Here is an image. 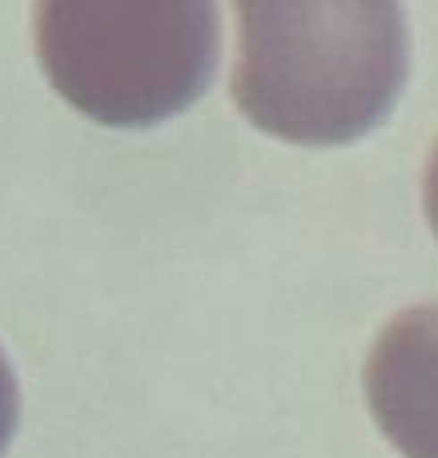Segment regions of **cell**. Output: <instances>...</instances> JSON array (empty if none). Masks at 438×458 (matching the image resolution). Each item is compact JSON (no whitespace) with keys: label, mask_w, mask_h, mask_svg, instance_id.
<instances>
[{"label":"cell","mask_w":438,"mask_h":458,"mask_svg":"<svg viewBox=\"0 0 438 458\" xmlns=\"http://www.w3.org/2000/svg\"><path fill=\"white\" fill-rule=\"evenodd\" d=\"M32 32L56 93L113 129L190 109L222 48L214 0H37Z\"/></svg>","instance_id":"cell-2"},{"label":"cell","mask_w":438,"mask_h":458,"mask_svg":"<svg viewBox=\"0 0 438 458\" xmlns=\"http://www.w3.org/2000/svg\"><path fill=\"white\" fill-rule=\"evenodd\" d=\"M366 403L407 458H438V301L383 326L366 362Z\"/></svg>","instance_id":"cell-3"},{"label":"cell","mask_w":438,"mask_h":458,"mask_svg":"<svg viewBox=\"0 0 438 458\" xmlns=\"http://www.w3.org/2000/svg\"><path fill=\"white\" fill-rule=\"evenodd\" d=\"M16 411H21V398H16V378H13L8 358L0 354V454H4L8 438H13V430H16Z\"/></svg>","instance_id":"cell-4"},{"label":"cell","mask_w":438,"mask_h":458,"mask_svg":"<svg viewBox=\"0 0 438 458\" xmlns=\"http://www.w3.org/2000/svg\"><path fill=\"white\" fill-rule=\"evenodd\" d=\"M423 206H426V217H431V229L438 237V145L426 161V182H423Z\"/></svg>","instance_id":"cell-5"},{"label":"cell","mask_w":438,"mask_h":458,"mask_svg":"<svg viewBox=\"0 0 438 458\" xmlns=\"http://www.w3.org/2000/svg\"><path fill=\"white\" fill-rule=\"evenodd\" d=\"M233 105L294 145H350L407 85L399 0H233Z\"/></svg>","instance_id":"cell-1"}]
</instances>
